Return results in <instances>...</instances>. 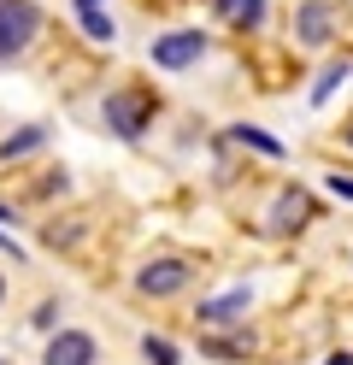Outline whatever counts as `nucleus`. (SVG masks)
Listing matches in <instances>:
<instances>
[{
    "mask_svg": "<svg viewBox=\"0 0 353 365\" xmlns=\"http://www.w3.org/2000/svg\"><path fill=\"white\" fill-rule=\"evenodd\" d=\"M36 30H41V12L30 6V0H0V59L24 53Z\"/></svg>",
    "mask_w": 353,
    "mask_h": 365,
    "instance_id": "f257e3e1",
    "label": "nucleus"
},
{
    "mask_svg": "<svg viewBox=\"0 0 353 365\" xmlns=\"http://www.w3.org/2000/svg\"><path fill=\"white\" fill-rule=\"evenodd\" d=\"M101 118H106L118 135H124V142H135V135H141V124L153 118V101H148V95H135V88H118V95H106Z\"/></svg>",
    "mask_w": 353,
    "mask_h": 365,
    "instance_id": "f03ea898",
    "label": "nucleus"
},
{
    "mask_svg": "<svg viewBox=\"0 0 353 365\" xmlns=\"http://www.w3.org/2000/svg\"><path fill=\"white\" fill-rule=\"evenodd\" d=\"M200 53H206V36L200 30H171V36L153 41V65H159V71H183V65H195Z\"/></svg>",
    "mask_w": 353,
    "mask_h": 365,
    "instance_id": "7ed1b4c3",
    "label": "nucleus"
},
{
    "mask_svg": "<svg viewBox=\"0 0 353 365\" xmlns=\"http://www.w3.org/2000/svg\"><path fill=\"white\" fill-rule=\"evenodd\" d=\"M295 36H300V48H324V41L336 36V12H329V0H306V6L295 12Z\"/></svg>",
    "mask_w": 353,
    "mask_h": 365,
    "instance_id": "20e7f679",
    "label": "nucleus"
},
{
    "mask_svg": "<svg viewBox=\"0 0 353 365\" xmlns=\"http://www.w3.org/2000/svg\"><path fill=\"white\" fill-rule=\"evenodd\" d=\"M135 289L141 294H177V289H188V265L183 259H153V265L135 271Z\"/></svg>",
    "mask_w": 353,
    "mask_h": 365,
    "instance_id": "39448f33",
    "label": "nucleus"
},
{
    "mask_svg": "<svg viewBox=\"0 0 353 365\" xmlns=\"http://www.w3.org/2000/svg\"><path fill=\"white\" fill-rule=\"evenodd\" d=\"M41 365H94V336L88 330H59L53 341H47Z\"/></svg>",
    "mask_w": 353,
    "mask_h": 365,
    "instance_id": "423d86ee",
    "label": "nucleus"
},
{
    "mask_svg": "<svg viewBox=\"0 0 353 365\" xmlns=\"http://www.w3.org/2000/svg\"><path fill=\"white\" fill-rule=\"evenodd\" d=\"M253 294L247 289H230V294H212V301H200V324H235V318L247 312Z\"/></svg>",
    "mask_w": 353,
    "mask_h": 365,
    "instance_id": "0eeeda50",
    "label": "nucleus"
},
{
    "mask_svg": "<svg viewBox=\"0 0 353 365\" xmlns=\"http://www.w3.org/2000/svg\"><path fill=\"white\" fill-rule=\"evenodd\" d=\"M306 212H312V200H306L300 189L277 195V230H295V224H306Z\"/></svg>",
    "mask_w": 353,
    "mask_h": 365,
    "instance_id": "6e6552de",
    "label": "nucleus"
},
{
    "mask_svg": "<svg viewBox=\"0 0 353 365\" xmlns=\"http://www.w3.org/2000/svg\"><path fill=\"white\" fill-rule=\"evenodd\" d=\"M41 142H47V130H41V124H30V130H18V135H6V142H0V159H18V153L41 148Z\"/></svg>",
    "mask_w": 353,
    "mask_h": 365,
    "instance_id": "1a4fd4ad",
    "label": "nucleus"
},
{
    "mask_svg": "<svg viewBox=\"0 0 353 365\" xmlns=\"http://www.w3.org/2000/svg\"><path fill=\"white\" fill-rule=\"evenodd\" d=\"M353 71H347V65H329V71H318V83H312V106H324L329 95H336V88L347 83Z\"/></svg>",
    "mask_w": 353,
    "mask_h": 365,
    "instance_id": "9d476101",
    "label": "nucleus"
},
{
    "mask_svg": "<svg viewBox=\"0 0 353 365\" xmlns=\"http://www.w3.org/2000/svg\"><path fill=\"white\" fill-rule=\"evenodd\" d=\"M218 12H224V18H235V24L247 30V24H259V12H265V0H218Z\"/></svg>",
    "mask_w": 353,
    "mask_h": 365,
    "instance_id": "9b49d317",
    "label": "nucleus"
},
{
    "mask_svg": "<svg viewBox=\"0 0 353 365\" xmlns=\"http://www.w3.org/2000/svg\"><path fill=\"white\" fill-rule=\"evenodd\" d=\"M235 142H247V148H259V153L282 159V142H277V135H265V130H253V124H235Z\"/></svg>",
    "mask_w": 353,
    "mask_h": 365,
    "instance_id": "f8f14e48",
    "label": "nucleus"
},
{
    "mask_svg": "<svg viewBox=\"0 0 353 365\" xmlns=\"http://www.w3.org/2000/svg\"><path fill=\"white\" fill-rule=\"evenodd\" d=\"M141 354H148L153 365H177V348H171L165 336H148V341H141Z\"/></svg>",
    "mask_w": 353,
    "mask_h": 365,
    "instance_id": "ddd939ff",
    "label": "nucleus"
},
{
    "mask_svg": "<svg viewBox=\"0 0 353 365\" xmlns=\"http://www.w3.org/2000/svg\"><path fill=\"white\" fill-rule=\"evenodd\" d=\"M83 30H88L94 41H112V36H118V24H112L106 12H83Z\"/></svg>",
    "mask_w": 353,
    "mask_h": 365,
    "instance_id": "4468645a",
    "label": "nucleus"
},
{
    "mask_svg": "<svg viewBox=\"0 0 353 365\" xmlns=\"http://www.w3.org/2000/svg\"><path fill=\"white\" fill-rule=\"evenodd\" d=\"M206 354H212V359H242V348H235V341H206Z\"/></svg>",
    "mask_w": 353,
    "mask_h": 365,
    "instance_id": "2eb2a0df",
    "label": "nucleus"
},
{
    "mask_svg": "<svg viewBox=\"0 0 353 365\" xmlns=\"http://www.w3.org/2000/svg\"><path fill=\"white\" fill-rule=\"evenodd\" d=\"M36 324H41V330H53V324H59V307H53V301L36 307Z\"/></svg>",
    "mask_w": 353,
    "mask_h": 365,
    "instance_id": "dca6fc26",
    "label": "nucleus"
},
{
    "mask_svg": "<svg viewBox=\"0 0 353 365\" xmlns=\"http://www.w3.org/2000/svg\"><path fill=\"white\" fill-rule=\"evenodd\" d=\"M329 189H336L342 200H353V177H342V171H336V177H329Z\"/></svg>",
    "mask_w": 353,
    "mask_h": 365,
    "instance_id": "f3484780",
    "label": "nucleus"
},
{
    "mask_svg": "<svg viewBox=\"0 0 353 365\" xmlns=\"http://www.w3.org/2000/svg\"><path fill=\"white\" fill-rule=\"evenodd\" d=\"M77 12H101V0H77Z\"/></svg>",
    "mask_w": 353,
    "mask_h": 365,
    "instance_id": "a211bd4d",
    "label": "nucleus"
},
{
    "mask_svg": "<svg viewBox=\"0 0 353 365\" xmlns=\"http://www.w3.org/2000/svg\"><path fill=\"white\" fill-rule=\"evenodd\" d=\"M0 247H6V254H12V259H18V247H12V236H0Z\"/></svg>",
    "mask_w": 353,
    "mask_h": 365,
    "instance_id": "6ab92c4d",
    "label": "nucleus"
},
{
    "mask_svg": "<svg viewBox=\"0 0 353 365\" xmlns=\"http://www.w3.org/2000/svg\"><path fill=\"white\" fill-rule=\"evenodd\" d=\"M329 365H353V354H336V359H329Z\"/></svg>",
    "mask_w": 353,
    "mask_h": 365,
    "instance_id": "aec40b11",
    "label": "nucleus"
},
{
    "mask_svg": "<svg viewBox=\"0 0 353 365\" xmlns=\"http://www.w3.org/2000/svg\"><path fill=\"white\" fill-rule=\"evenodd\" d=\"M0 294H6V277H0Z\"/></svg>",
    "mask_w": 353,
    "mask_h": 365,
    "instance_id": "412c9836",
    "label": "nucleus"
},
{
    "mask_svg": "<svg viewBox=\"0 0 353 365\" xmlns=\"http://www.w3.org/2000/svg\"><path fill=\"white\" fill-rule=\"evenodd\" d=\"M347 142H353V130H347Z\"/></svg>",
    "mask_w": 353,
    "mask_h": 365,
    "instance_id": "4be33fe9",
    "label": "nucleus"
}]
</instances>
